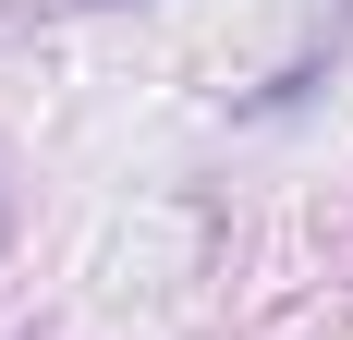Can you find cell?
<instances>
[{
  "label": "cell",
  "instance_id": "1",
  "mask_svg": "<svg viewBox=\"0 0 353 340\" xmlns=\"http://www.w3.org/2000/svg\"><path fill=\"white\" fill-rule=\"evenodd\" d=\"M0 231H12V219H0Z\"/></svg>",
  "mask_w": 353,
  "mask_h": 340
}]
</instances>
